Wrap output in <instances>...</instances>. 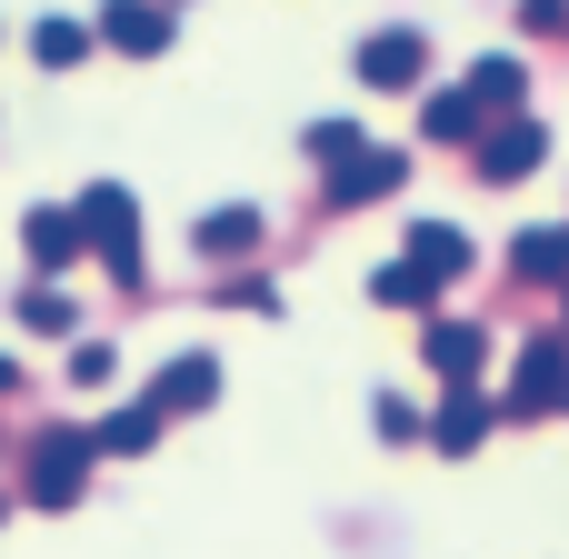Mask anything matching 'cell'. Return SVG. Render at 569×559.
Here are the masks:
<instances>
[{"label":"cell","mask_w":569,"mask_h":559,"mask_svg":"<svg viewBox=\"0 0 569 559\" xmlns=\"http://www.w3.org/2000/svg\"><path fill=\"white\" fill-rule=\"evenodd\" d=\"M70 220H80V250H100L110 280H140V200H130L120 180H90V190L70 200Z\"/></svg>","instance_id":"6da1fadb"},{"label":"cell","mask_w":569,"mask_h":559,"mask_svg":"<svg viewBox=\"0 0 569 559\" xmlns=\"http://www.w3.org/2000/svg\"><path fill=\"white\" fill-rule=\"evenodd\" d=\"M500 410H520V420H560L569 410V340L560 330H540L520 360H510V400Z\"/></svg>","instance_id":"7a4b0ae2"},{"label":"cell","mask_w":569,"mask_h":559,"mask_svg":"<svg viewBox=\"0 0 569 559\" xmlns=\"http://www.w3.org/2000/svg\"><path fill=\"white\" fill-rule=\"evenodd\" d=\"M90 460H100V440H90V430H40V450H30V480H20V490H30L40 510H70V500L90 490Z\"/></svg>","instance_id":"3957f363"},{"label":"cell","mask_w":569,"mask_h":559,"mask_svg":"<svg viewBox=\"0 0 569 559\" xmlns=\"http://www.w3.org/2000/svg\"><path fill=\"white\" fill-rule=\"evenodd\" d=\"M90 40H110L120 60H160V50H170V10H160V0H100Z\"/></svg>","instance_id":"277c9868"},{"label":"cell","mask_w":569,"mask_h":559,"mask_svg":"<svg viewBox=\"0 0 569 559\" xmlns=\"http://www.w3.org/2000/svg\"><path fill=\"white\" fill-rule=\"evenodd\" d=\"M360 80L370 90H420L430 80V40L420 30H370L360 40Z\"/></svg>","instance_id":"5b68a950"},{"label":"cell","mask_w":569,"mask_h":559,"mask_svg":"<svg viewBox=\"0 0 569 559\" xmlns=\"http://www.w3.org/2000/svg\"><path fill=\"white\" fill-rule=\"evenodd\" d=\"M540 160H550V130L540 120L500 110V130H480V180H530Z\"/></svg>","instance_id":"8992f818"},{"label":"cell","mask_w":569,"mask_h":559,"mask_svg":"<svg viewBox=\"0 0 569 559\" xmlns=\"http://www.w3.org/2000/svg\"><path fill=\"white\" fill-rule=\"evenodd\" d=\"M320 180H330V210H360V200H390L410 180V150H360V160H340Z\"/></svg>","instance_id":"52a82bcc"},{"label":"cell","mask_w":569,"mask_h":559,"mask_svg":"<svg viewBox=\"0 0 569 559\" xmlns=\"http://www.w3.org/2000/svg\"><path fill=\"white\" fill-rule=\"evenodd\" d=\"M210 400H220V360H210V350H180V360L150 380V410H160V420H190V410H210Z\"/></svg>","instance_id":"ba28073f"},{"label":"cell","mask_w":569,"mask_h":559,"mask_svg":"<svg viewBox=\"0 0 569 559\" xmlns=\"http://www.w3.org/2000/svg\"><path fill=\"white\" fill-rule=\"evenodd\" d=\"M430 440H440L450 460H470V450L490 440V390H470V380H450V400H440V420H430Z\"/></svg>","instance_id":"9c48e42d"},{"label":"cell","mask_w":569,"mask_h":559,"mask_svg":"<svg viewBox=\"0 0 569 559\" xmlns=\"http://www.w3.org/2000/svg\"><path fill=\"white\" fill-rule=\"evenodd\" d=\"M420 350H430V370H440V380H480L490 330H480V320H430V340H420Z\"/></svg>","instance_id":"30bf717a"},{"label":"cell","mask_w":569,"mask_h":559,"mask_svg":"<svg viewBox=\"0 0 569 559\" xmlns=\"http://www.w3.org/2000/svg\"><path fill=\"white\" fill-rule=\"evenodd\" d=\"M190 250H200V260H240V250H260V210H250V200L210 210V220L190 230Z\"/></svg>","instance_id":"8fae6325"},{"label":"cell","mask_w":569,"mask_h":559,"mask_svg":"<svg viewBox=\"0 0 569 559\" xmlns=\"http://www.w3.org/2000/svg\"><path fill=\"white\" fill-rule=\"evenodd\" d=\"M400 260H410V270H430V280H460V270H470V240H460L450 220H420V230L400 240Z\"/></svg>","instance_id":"7c38bea8"},{"label":"cell","mask_w":569,"mask_h":559,"mask_svg":"<svg viewBox=\"0 0 569 559\" xmlns=\"http://www.w3.org/2000/svg\"><path fill=\"white\" fill-rule=\"evenodd\" d=\"M510 270H520V280H550V290H560V280H569V230H560V220L520 230V240H510Z\"/></svg>","instance_id":"4fadbf2b"},{"label":"cell","mask_w":569,"mask_h":559,"mask_svg":"<svg viewBox=\"0 0 569 559\" xmlns=\"http://www.w3.org/2000/svg\"><path fill=\"white\" fill-rule=\"evenodd\" d=\"M480 110H520V90H530V70H520V50H490V60H470V80H460Z\"/></svg>","instance_id":"5bb4252c"},{"label":"cell","mask_w":569,"mask_h":559,"mask_svg":"<svg viewBox=\"0 0 569 559\" xmlns=\"http://www.w3.org/2000/svg\"><path fill=\"white\" fill-rule=\"evenodd\" d=\"M20 240H30V260H40V270H70V260H90L70 210H30V220H20Z\"/></svg>","instance_id":"9a60e30c"},{"label":"cell","mask_w":569,"mask_h":559,"mask_svg":"<svg viewBox=\"0 0 569 559\" xmlns=\"http://www.w3.org/2000/svg\"><path fill=\"white\" fill-rule=\"evenodd\" d=\"M370 300H380V310H430V300H440V280H430V270H410V260H380V270H370Z\"/></svg>","instance_id":"2e32d148"},{"label":"cell","mask_w":569,"mask_h":559,"mask_svg":"<svg viewBox=\"0 0 569 559\" xmlns=\"http://www.w3.org/2000/svg\"><path fill=\"white\" fill-rule=\"evenodd\" d=\"M90 440H100V450H110V460H140V450H150V440H160V410H150V400H130V410H110V420H100V430H90Z\"/></svg>","instance_id":"e0dca14e"},{"label":"cell","mask_w":569,"mask_h":559,"mask_svg":"<svg viewBox=\"0 0 569 559\" xmlns=\"http://www.w3.org/2000/svg\"><path fill=\"white\" fill-rule=\"evenodd\" d=\"M30 60H40V70L90 60V20H70V10H60V20H40V30H30Z\"/></svg>","instance_id":"ac0fdd59"},{"label":"cell","mask_w":569,"mask_h":559,"mask_svg":"<svg viewBox=\"0 0 569 559\" xmlns=\"http://www.w3.org/2000/svg\"><path fill=\"white\" fill-rule=\"evenodd\" d=\"M420 130H430V140H480V130H490V110H480V100H470V90H440V100H430V120H420Z\"/></svg>","instance_id":"d6986e66"},{"label":"cell","mask_w":569,"mask_h":559,"mask_svg":"<svg viewBox=\"0 0 569 559\" xmlns=\"http://www.w3.org/2000/svg\"><path fill=\"white\" fill-rule=\"evenodd\" d=\"M300 140H310V160H320V170H340V160H360V150H370V140H360L350 120H310Z\"/></svg>","instance_id":"ffe728a7"},{"label":"cell","mask_w":569,"mask_h":559,"mask_svg":"<svg viewBox=\"0 0 569 559\" xmlns=\"http://www.w3.org/2000/svg\"><path fill=\"white\" fill-rule=\"evenodd\" d=\"M110 370H120L110 340H80V350H70V380H80V390H110Z\"/></svg>","instance_id":"44dd1931"},{"label":"cell","mask_w":569,"mask_h":559,"mask_svg":"<svg viewBox=\"0 0 569 559\" xmlns=\"http://www.w3.org/2000/svg\"><path fill=\"white\" fill-rule=\"evenodd\" d=\"M370 410H380V420H370V430H380V440H420V410H410V400H390V390H380V400H370Z\"/></svg>","instance_id":"7402d4cb"},{"label":"cell","mask_w":569,"mask_h":559,"mask_svg":"<svg viewBox=\"0 0 569 559\" xmlns=\"http://www.w3.org/2000/svg\"><path fill=\"white\" fill-rule=\"evenodd\" d=\"M20 320H30V330H70V300H60V290H30Z\"/></svg>","instance_id":"603a6c76"},{"label":"cell","mask_w":569,"mask_h":559,"mask_svg":"<svg viewBox=\"0 0 569 559\" xmlns=\"http://www.w3.org/2000/svg\"><path fill=\"white\" fill-rule=\"evenodd\" d=\"M560 20H569L560 0H530V30H560Z\"/></svg>","instance_id":"cb8c5ba5"},{"label":"cell","mask_w":569,"mask_h":559,"mask_svg":"<svg viewBox=\"0 0 569 559\" xmlns=\"http://www.w3.org/2000/svg\"><path fill=\"white\" fill-rule=\"evenodd\" d=\"M10 390H20V370H10V360H0V400H10Z\"/></svg>","instance_id":"d4e9b609"},{"label":"cell","mask_w":569,"mask_h":559,"mask_svg":"<svg viewBox=\"0 0 569 559\" xmlns=\"http://www.w3.org/2000/svg\"><path fill=\"white\" fill-rule=\"evenodd\" d=\"M560 330H569V280H560Z\"/></svg>","instance_id":"484cf974"},{"label":"cell","mask_w":569,"mask_h":559,"mask_svg":"<svg viewBox=\"0 0 569 559\" xmlns=\"http://www.w3.org/2000/svg\"><path fill=\"white\" fill-rule=\"evenodd\" d=\"M0 520H10V490H0Z\"/></svg>","instance_id":"4316f807"}]
</instances>
